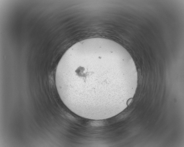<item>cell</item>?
<instances>
[{"label": "cell", "instance_id": "obj_1", "mask_svg": "<svg viewBox=\"0 0 184 147\" xmlns=\"http://www.w3.org/2000/svg\"><path fill=\"white\" fill-rule=\"evenodd\" d=\"M102 39L84 40L64 53L57 66L55 81L65 106L79 116H92L113 102L121 81L134 77L136 68L129 56Z\"/></svg>", "mask_w": 184, "mask_h": 147}]
</instances>
